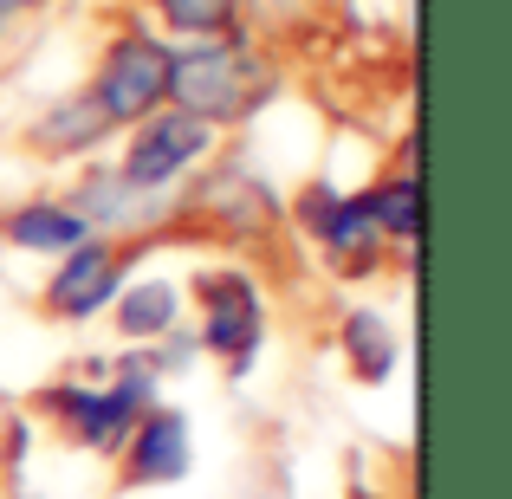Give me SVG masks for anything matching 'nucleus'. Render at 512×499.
I'll list each match as a JSON object with an SVG mask.
<instances>
[{
	"label": "nucleus",
	"instance_id": "nucleus-5",
	"mask_svg": "<svg viewBox=\"0 0 512 499\" xmlns=\"http://www.w3.org/2000/svg\"><path fill=\"white\" fill-rule=\"evenodd\" d=\"M117 279H124V266H117L111 247H72V260H65V273L52 279L46 299H52L59 318H91L117 292Z\"/></svg>",
	"mask_w": 512,
	"mask_h": 499
},
{
	"label": "nucleus",
	"instance_id": "nucleus-3",
	"mask_svg": "<svg viewBox=\"0 0 512 499\" xmlns=\"http://www.w3.org/2000/svg\"><path fill=\"white\" fill-rule=\"evenodd\" d=\"M208 156V124L188 111H169V117H150V130H137L130 143V163H124V182L130 188H163L169 175H182L188 163Z\"/></svg>",
	"mask_w": 512,
	"mask_h": 499
},
{
	"label": "nucleus",
	"instance_id": "nucleus-4",
	"mask_svg": "<svg viewBox=\"0 0 512 499\" xmlns=\"http://www.w3.org/2000/svg\"><path fill=\"white\" fill-rule=\"evenodd\" d=\"M201 312H208V350H221V357H247L253 344H260V299H253V286L240 273H214L201 279Z\"/></svg>",
	"mask_w": 512,
	"mask_h": 499
},
{
	"label": "nucleus",
	"instance_id": "nucleus-11",
	"mask_svg": "<svg viewBox=\"0 0 512 499\" xmlns=\"http://www.w3.org/2000/svg\"><path fill=\"white\" fill-rule=\"evenodd\" d=\"M363 214H370L376 234H409L415 240V182H389L376 195H363Z\"/></svg>",
	"mask_w": 512,
	"mask_h": 499
},
{
	"label": "nucleus",
	"instance_id": "nucleus-10",
	"mask_svg": "<svg viewBox=\"0 0 512 499\" xmlns=\"http://www.w3.org/2000/svg\"><path fill=\"white\" fill-rule=\"evenodd\" d=\"M156 13L175 26V33H195V39H214L234 26L240 0H156Z\"/></svg>",
	"mask_w": 512,
	"mask_h": 499
},
{
	"label": "nucleus",
	"instance_id": "nucleus-12",
	"mask_svg": "<svg viewBox=\"0 0 512 499\" xmlns=\"http://www.w3.org/2000/svg\"><path fill=\"white\" fill-rule=\"evenodd\" d=\"M169 318H175V292L163 286V279H150V286H137V292L124 299V331H130V337L169 331Z\"/></svg>",
	"mask_w": 512,
	"mask_h": 499
},
{
	"label": "nucleus",
	"instance_id": "nucleus-2",
	"mask_svg": "<svg viewBox=\"0 0 512 499\" xmlns=\"http://www.w3.org/2000/svg\"><path fill=\"white\" fill-rule=\"evenodd\" d=\"M169 59L175 52L150 33L117 39L104 72H98V98H91L104 111V124H143V117L169 98Z\"/></svg>",
	"mask_w": 512,
	"mask_h": 499
},
{
	"label": "nucleus",
	"instance_id": "nucleus-8",
	"mask_svg": "<svg viewBox=\"0 0 512 499\" xmlns=\"http://www.w3.org/2000/svg\"><path fill=\"white\" fill-rule=\"evenodd\" d=\"M59 402L78 415V435H85L91 448H117V435H124L130 415H137V389H111V396H59Z\"/></svg>",
	"mask_w": 512,
	"mask_h": 499
},
{
	"label": "nucleus",
	"instance_id": "nucleus-6",
	"mask_svg": "<svg viewBox=\"0 0 512 499\" xmlns=\"http://www.w3.org/2000/svg\"><path fill=\"white\" fill-rule=\"evenodd\" d=\"M182 467H188L182 415H169V409L143 415V422H137V474L143 480H182Z\"/></svg>",
	"mask_w": 512,
	"mask_h": 499
},
{
	"label": "nucleus",
	"instance_id": "nucleus-7",
	"mask_svg": "<svg viewBox=\"0 0 512 499\" xmlns=\"http://www.w3.org/2000/svg\"><path fill=\"white\" fill-rule=\"evenodd\" d=\"M7 240L26 253H72V247H85V221L72 208H20L7 221Z\"/></svg>",
	"mask_w": 512,
	"mask_h": 499
},
{
	"label": "nucleus",
	"instance_id": "nucleus-9",
	"mask_svg": "<svg viewBox=\"0 0 512 499\" xmlns=\"http://www.w3.org/2000/svg\"><path fill=\"white\" fill-rule=\"evenodd\" d=\"M344 350H350V363H357L363 383H383V376L396 370V337H389V325H383L376 312H350Z\"/></svg>",
	"mask_w": 512,
	"mask_h": 499
},
{
	"label": "nucleus",
	"instance_id": "nucleus-13",
	"mask_svg": "<svg viewBox=\"0 0 512 499\" xmlns=\"http://www.w3.org/2000/svg\"><path fill=\"white\" fill-rule=\"evenodd\" d=\"M26 7H33V0H0V33H7V26H13V20H20V13H26Z\"/></svg>",
	"mask_w": 512,
	"mask_h": 499
},
{
	"label": "nucleus",
	"instance_id": "nucleus-1",
	"mask_svg": "<svg viewBox=\"0 0 512 499\" xmlns=\"http://www.w3.org/2000/svg\"><path fill=\"white\" fill-rule=\"evenodd\" d=\"M260 65L240 46H195L182 59H169V98L182 104L201 124H221V117H247L260 98Z\"/></svg>",
	"mask_w": 512,
	"mask_h": 499
}]
</instances>
